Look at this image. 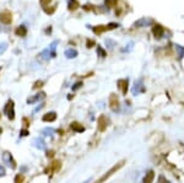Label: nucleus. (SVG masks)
I'll return each instance as SVG.
<instances>
[{"instance_id": "1", "label": "nucleus", "mask_w": 184, "mask_h": 183, "mask_svg": "<svg viewBox=\"0 0 184 183\" xmlns=\"http://www.w3.org/2000/svg\"><path fill=\"white\" fill-rule=\"evenodd\" d=\"M124 165H125V160H122V161H119V162H117V163L114 165V166H112V167H111L109 171H107V172H106L104 175L101 176L99 178H98L96 182H94V183H104L107 179L109 178V177H112L115 172H118V171H119V170L124 166Z\"/></svg>"}, {"instance_id": "2", "label": "nucleus", "mask_w": 184, "mask_h": 183, "mask_svg": "<svg viewBox=\"0 0 184 183\" xmlns=\"http://www.w3.org/2000/svg\"><path fill=\"white\" fill-rule=\"evenodd\" d=\"M15 106H14V101L13 100H9L8 103L5 104V108H4V112H5V114H8V118L10 121H14V118H15Z\"/></svg>"}, {"instance_id": "3", "label": "nucleus", "mask_w": 184, "mask_h": 183, "mask_svg": "<svg viewBox=\"0 0 184 183\" xmlns=\"http://www.w3.org/2000/svg\"><path fill=\"white\" fill-rule=\"evenodd\" d=\"M0 22L4 25H10L13 22V13L9 10H3L0 13Z\"/></svg>"}, {"instance_id": "4", "label": "nucleus", "mask_w": 184, "mask_h": 183, "mask_svg": "<svg viewBox=\"0 0 184 183\" xmlns=\"http://www.w3.org/2000/svg\"><path fill=\"white\" fill-rule=\"evenodd\" d=\"M108 118H107L104 114H101L98 117V121H97V128L99 132H104L107 127H108Z\"/></svg>"}, {"instance_id": "5", "label": "nucleus", "mask_w": 184, "mask_h": 183, "mask_svg": "<svg viewBox=\"0 0 184 183\" xmlns=\"http://www.w3.org/2000/svg\"><path fill=\"white\" fill-rule=\"evenodd\" d=\"M109 107L113 112H118L119 111V100L115 93H111L109 96Z\"/></svg>"}, {"instance_id": "6", "label": "nucleus", "mask_w": 184, "mask_h": 183, "mask_svg": "<svg viewBox=\"0 0 184 183\" xmlns=\"http://www.w3.org/2000/svg\"><path fill=\"white\" fill-rule=\"evenodd\" d=\"M153 22L155 21H153V19H151V17H141V19H139L138 21L134 22V26L135 27H145V26L152 25Z\"/></svg>"}, {"instance_id": "7", "label": "nucleus", "mask_w": 184, "mask_h": 183, "mask_svg": "<svg viewBox=\"0 0 184 183\" xmlns=\"http://www.w3.org/2000/svg\"><path fill=\"white\" fill-rule=\"evenodd\" d=\"M152 34H153V37H155L156 39L162 38V36L164 34V28H163V26L160 25V23H156V25H153V27H152Z\"/></svg>"}, {"instance_id": "8", "label": "nucleus", "mask_w": 184, "mask_h": 183, "mask_svg": "<svg viewBox=\"0 0 184 183\" xmlns=\"http://www.w3.org/2000/svg\"><path fill=\"white\" fill-rule=\"evenodd\" d=\"M60 167H62V162L60 161H53L52 163H50V166L45 170V173H53V172H58L59 170H60Z\"/></svg>"}, {"instance_id": "9", "label": "nucleus", "mask_w": 184, "mask_h": 183, "mask_svg": "<svg viewBox=\"0 0 184 183\" xmlns=\"http://www.w3.org/2000/svg\"><path fill=\"white\" fill-rule=\"evenodd\" d=\"M128 84H129L128 79H120V80H118V82H117L118 87L120 88L124 95H127V92H128Z\"/></svg>"}, {"instance_id": "10", "label": "nucleus", "mask_w": 184, "mask_h": 183, "mask_svg": "<svg viewBox=\"0 0 184 183\" xmlns=\"http://www.w3.org/2000/svg\"><path fill=\"white\" fill-rule=\"evenodd\" d=\"M15 34L19 37H26L27 36V28L25 25H21L15 28Z\"/></svg>"}, {"instance_id": "11", "label": "nucleus", "mask_w": 184, "mask_h": 183, "mask_svg": "<svg viewBox=\"0 0 184 183\" xmlns=\"http://www.w3.org/2000/svg\"><path fill=\"white\" fill-rule=\"evenodd\" d=\"M153 179H155V172H153L152 170H149L146 172L144 179H142V183H152Z\"/></svg>"}, {"instance_id": "12", "label": "nucleus", "mask_w": 184, "mask_h": 183, "mask_svg": "<svg viewBox=\"0 0 184 183\" xmlns=\"http://www.w3.org/2000/svg\"><path fill=\"white\" fill-rule=\"evenodd\" d=\"M80 4L78 0H68V10L69 11H75L76 9H79Z\"/></svg>"}, {"instance_id": "13", "label": "nucleus", "mask_w": 184, "mask_h": 183, "mask_svg": "<svg viewBox=\"0 0 184 183\" xmlns=\"http://www.w3.org/2000/svg\"><path fill=\"white\" fill-rule=\"evenodd\" d=\"M92 31H93L94 34H98V36H99L101 33L108 31V29H107V26H104V25H98V26H93L92 27Z\"/></svg>"}, {"instance_id": "14", "label": "nucleus", "mask_w": 184, "mask_h": 183, "mask_svg": "<svg viewBox=\"0 0 184 183\" xmlns=\"http://www.w3.org/2000/svg\"><path fill=\"white\" fill-rule=\"evenodd\" d=\"M57 119V113L55 112H49L43 116V122H54Z\"/></svg>"}, {"instance_id": "15", "label": "nucleus", "mask_w": 184, "mask_h": 183, "mask_svg": "<svg viewBox=\"0 0 184 183\" xmlns=\"http://www.w3.org/2000/svg\"><path fill=\"white\" fill-rule=\"evenodd\" d=\"M44 97H45V93H44V92H41V93H38L37 96L28 97V98H27V103H33V102L38 101V100H41V98H44Z\"/></svg>"}, {"instance_id": "16", "label": "nucleus", "mask_w": 184, "mask_h": 183, "mask_svg": "<svg viewBox=\"0 0 184 183\" xmlns=\"http://www.w3.org/2000/svg\"><path fill=\"white\" fill-rule=\"evenodd\" d=\"M70 128L73 129L74 132H84V130H85V128L82 127V126L80 124V123H78V122H73V123H71Z\"/></svg>"}, {"instance_id": "17", "label": "nucleus", "mask_w": 184, "mask_h": 183, "mask_svg": "<svg viewBox=\"0 0 184 183\" xmlns=\"http://www.w3.org/2000/svg\"><path fill=\"white\" fill-rule=\"evenodd\" d=\"M55 10H57V4H54V5H48V6H45V8H43V11L47 14V15H52V14H54L55 13Z\"/></svg>"}, {"instance_id": "18", "label": "nucleus", "mask_w": 184, "mask_h": 183, "mask_svg": "<svg viewBox=\"0 0 184 183\" xmlns=\"http://www.w3.org/2000/svg\"><path fill=\"white\" fill-rule=\"evenodd\" d=\"M4 160L8 161V162H11V166H13V168L16 167V163H15V161L13 160V157H11V155L9 154V152H4Z\"/></svg>"}, {"instance_id": "19", "label": "nucleus", "mask_w": 184, "mask_h": 183, "mask_svg": "<svg viewBox=\"0 0 184 183\" xmlns=\"http://www.w3.org/2000/svg\"><path fill=\"white\" fill-rule=\"evenodd\" d=\"M65 55H66V58H75L78 55V52L75 49H66L65 50Z\"/></svg>"}, {"instance_id": "20", "label": "nucleus", "mask_w": 184, "mask_h": 183, "mask_svg": "<svg viewBox=\"0 0 184 183\" xmlns=\"http://www.w3.org/2000/svg\"><path fill=\"white\" fill-rule=\"evenodd\" d=\"M104 4H106V6L107 8H114L115 5L118 4V0H104Z\"/></svg>"}, {"instance_id": "21", "label": "nucleus", "mask_w": 184, "mask_h": 183, "mask_svg": "<svg viewBox=\"0 0 184 183\" xmlns=\"http://www.w3.org/2000/svg\"><path fill=\"white\" fill-rule=\"evenodd\" d=\"M97 54H98L99 57H102V58H106V57H107L106 50H104L101 46H98V47H97Z\"/></svg>"}, {"instance_id": "22", "label": "nucleus", "mask_w": 184, "mask_h": 183, "mask_svg": "<svg viewBox=\"0 0 184 183\" xmlns=\"http://www.w3.org/2000/svg\"><path fill=\"white\" fill-rule=\"evenodd\" d=\"M23 181H25V176L23 175H16L14 182L15 183H23Z\"/></svg>"}, {"instance_id": "23", "label": "nucleus", "mask_w": 184, "mask_h": 183, "mask_svg": "<svg viewBox=\"0 0 184 183\" xmlns=\"http://www.w3.org/2000/svg\"><path fill=\"white\" fill-rule=\"evenodd\" d=\"M176 48L178 50V55H179V58H183L184 57V48H183L182 46H179V44H177Z\"/></svg>"}, {"instance_id": "24", "label": "nucleus", "mask_w": 184, "mask_h": 183, "mask_svg": "<svg viewBox=\"0 0 184 183\" xmlns=\"http://www.w3.org/2000/svg\"><path fill=\"white\" fill-rule=\"evenodd\" d=\"M119 27V25H118V23H115V22H111V23H108V25H107V29H114V28H118Z\"/></svg>"}, {"instance_id": "25", "label": "nucleus", "mask_w": 184, "mask_h": 183, "mask_svg": "<svg viewBox=\"0 0 184 183\" xmlns=\"http://www.w3.org/2000/svg\"><path fill=\"white\" fill-rule=\"evenodd\" d=\"M93 46H96V42H94V39H87V41H86V47H87V48H92Z\"/></svg>"}, {"instance_id": "26", "label": "nucleus", "mask_w": 184, "mask_h": 183, "mask_svg": "<svg viewBox=\"0 0 184 183\" xmlns=\"http://www.w3.org/2000/svg\"><path fill=\"white\" fill-rule=\"evenodd\" d=\"M82 85H84V84H82V81L75 82V84H74V86H73V90H74V91H76V90H78V88H80Z\"/></svg>"}, {"instance_id": "27", "label": "nucleus", "mask_w": 184, "mask_h": 183, "mask_svg": "<svg viewBox=\"0 0 184 183\" xmlns=\"http://www.w3.org/2000/svg\"><path fill=\"white\" fill-rule=\"evenodd\" d=\"M50 1H52V0H39V3H41V5H42V8L48 6Z\"/></svg>"}, {"instance_id": "28", "label": "nucleus", "mask_w": 184, "mask_h": 183, "mask_svg": "<svg viewBox=\"0 0 184 183\" xmlns=\"http://www.w3.org/2000/svg\"><path fill=\"white\" fill-rule=\"evenodd\" d=\"M6 48H8V44L6 43H1V44H0V54L6 50Z\"/></svg>"}, {"instance_id": "29", "label": "nucleus", "mask_w": 184, "mask_h": 183, "mask_svg": "<svg viewBox=\"0 0 184 183\" xmlns=\"http://www.w3.org/2000/svg\"><path fill=\"white\" fill-rule=\"evenodd\" d=\"M82 9H84L85 11H91V10H93V6H92V5H90V4H86V5L82 6Z\"/></svg>"}, {"instance_id": "30", "label": "nucleus", "mask_w": 184, "mask_h": 183, "mask_svg": "<svg viewBox=\"0 0 184 183\" xmlns=\"http://www.w3.org/2000/svg\"><path fill=\"white\" fill-rule=\"evenodd\" d=\"M43 86V81H36L34 85H33V88H38V87H42Z\"/></svg>"}, {"instance_id": "31", "label": "nucleus", "mask_w": 184, "mask_h": 183, "mask_svg": "<svg viewBox=\"0 0 184 183\" xmlns=\"http://www.w3.org/2000/svg\"><path fill=\"white\" fill-rule=\"evenodd\" d=\"M53 156H54V151H53V150L47 152V157H53Z\"/></svg>"}, {"instance_id": "32", "label": "nucleus", "mask_w": 184, "mask_h": 183, "mask_svg": "<svg viewBox=\"0 0 184 183\" xmlns=\"http://www.w3.org/2000/svg\"><path fill=\"white\" fill-rule=\"evenodd\" d=\"M4 175H5V170H4V167L0 166V176H4Z\"/></svg>"}, {"instance_id": "33", "label": "nucleus", "mask_w": 184, "mask_h": 183, "mask_svg": "<svg viewBox=\"0 0 184 183\" xmlns=\"http://www.w3.org/2000/svg\"><path fill=\"white\" fill-rule=\"evenodd\" d=\"M27 134H28V132H27V130H22V132H21V135H23V137H26Z\"/></svg>"}, {"instance_id": "34", "label": "nucleus", "mask_w": 184, "mask_h": 183, "mask_svg": "<svg viewBox=\"0 0 184 183\" xmlns=\"http://www.w3.org/2000/svg\"><path fill=\"white\" fill-rule=\"evenodd\" d=\"M50 32H52V27H48L45 29V33H50Z\"/></svg>"}, {"instance_id": "35", "label": "nucleus", "mask_w": 184, "mask_h": 183, "mask_svg": "<svg viewBox=\"0 0 184 183\" xmlns=\"http://www.w3.org/2000/svg\"><path fill=\"white\" fill-rule=\"evenodd\" d=\"M1 132H3V130H1V128H0V134H1Z\"/></svg>"}, {"instance_id": "36", "label": "nucleus", "mask_w": 184, "mask_h": 183, "mask_svg": "<svg viewBox=\"0 0 184 183\" xmlns=\"http://www.w3.org/2000/svg\"><path fill=\"white\" fill-rule=\"evenodd\" d=\"M0 118H1V113H0Z\"/></svg>"}]
</instances>
